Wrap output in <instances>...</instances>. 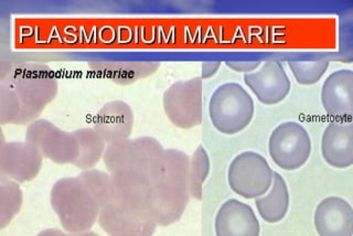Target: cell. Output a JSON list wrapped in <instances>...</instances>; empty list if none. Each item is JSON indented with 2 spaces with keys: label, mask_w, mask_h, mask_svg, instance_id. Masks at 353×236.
<instances>
[{
  "label": "cell",
  "mask_w": 353,
  "mask_h": 236,
  "mask_svg": "<svg viewBox=\"0 0 353 236\" xmlns=\"http://www.w3.org/2000/svg\"><path fill=\"white\" fill-rule=\"evenodd\" d=\"M14 92L22 106L19 125L38 121L44 108L58 95L59 82L54 72L42 63H23L14 66L8 77L1 80Z\"/></svg>",
  "instance_id": "cell-1"
},
{
  "label": "cell",
  "mask_w": 353,
  "mask_h": 236,
  "mask_svg": "<svg viewBox=\"0 0 353 236\" xmlns=\"http://www.w3.org/2000/svg\"><path fill=\"white\" fill-rule=\"evenodd\" d=\"M50 201L61 226L69 233L90 231L99 220L101 206L77 177L55 182Z\"/></svg>",
  "instance_id": "cell-2"
},
{
  "label": "cell",
  "mask_w": 353,
  "mask_h": 236,
  "mask_svg": "<svg viewBox=\"0 0 353 236\" xmlns=\"http://www.w3.org/2000/svg\"><path fill=\"white\" fill-rule=\"evenodd\" d=\"M255 113L253 99L236 82L219 86L209 102V116L213 126L224 135L242 132L251 124Z\"/></svg>",
  "instance_id": "cell-3"
},
{
  "label": "cell",
  "mask_w": 353,
  "mask_h": 236,
  "mask_svg": "<svg viewBox=\"0 0 353 236\" xmlns=\"http://www.w3.org/2000/svg\"><path fill=\"white\" fill-rule=\"evenodd\" d=\"M161 144L152 137H138L110 144L105 149V166L110 173L136 169L150 177L163 158Z\"/></svg>",
  "instance_id": "cell-4"
},
{
  "label": "cell",
  "mask_w": 353,
  "mask_h": 236,
  "mask_svg": "<svg viewBox=\"0 0 353 236\" xmlns=\"http://www.w3.org/2000/svg\"><path fill=\"white\" fill-rule=\"evenodd\" d=\"M274 171L262 155L244 151L232 160L228 181L233 193L244 199H257L272 187Z\"/></svg>",
  "instance_id": "cell-5"
},
{
  "label": "cell",
  "mask_w": 353,
  "mask_h": 236,
  "mask_svg": "<svg viewBox=\"0 0 353 236\" xmlns=\"http://www.w3.org/2000/svg\"><path fill=\"white\" fill-rule=\"evenodd\" d=\"M163 110L174 126L190 129L201 125L203 117V82L201 77L178 81L163 97Z\"/></svg>",
  "instance_id": "cell-6"
},
{
  "label": "cell",
  "mask_w": 353,
  "mask_h": 236,
  "mask_svg": "<svg viewBox=\"0 0 353 236\" xmlns=\"http://www.w3.org/2000/svg\"><path fill=\"white\" fill-rule=\"evenodd\" d=\"M270 158L283 170H297L312 154V139L306 129L296 121L281 124L270 134Z\"/></svg>",
  "instance_id": "cell-7"
},
{
  "label": "cell",
  "mask_w": 353,
  "mask_h": 236,
  "mask_svg": "<svg viewBox=\"0 0 353 236\" xmlns=\"http://www.w3.org/2000/svg\"><path fill=\"white\" fill-rule=\"evenodd\" d=\"M26 141L34 146L44 158L59 165H74L79 157L74 134L64 132L46 119H38L28 126Z\"/></svg>",
  "instance_id": "cell-8"
},
{
  "label": "cell",
  "mask_w": 353,
  "mask_h": 236,
  "mask_svg": "<svg viewBox=\"0 0 353 236\" xmlns=\"http://www.w3.org/2000/svg\"><path fill=\"white\" fill-rule=\"evenodd\" d=\"M112 202L121 209L148 217L152 184L146 173L136 169L110 173Z\"/></svg>",
  "instance_id": "cell-9"
},
{
  "label": "cell",
  "mask_w": 353,
  "mask_h": 236,
  "mask_svg": "<svg viewBox=\"0 0 353 236\" xmlns=\"http://www.w3.org/2000/svg\"><path fill=\"white\" fill-rule=\"evenodd\" d=\"M43 158L41 153L27 141H3L0 148L1 180H11L17 184L31 181L41 170Z\"/></svg>",
  "instance_id": "cell-10"
},
{
  "label": "cell",
  "mask_w": 353,
  "mask_h": 236,
  "mask_svg": "<svg viewBox=\"0 0 353 236\" xmlns=\"http://www.w3.org/2000/svg\"><path fill=\"white\" fill-rule=\"evenodd\" d=\"M243 80L259 102L265 105L279 104L292 90L290 77L279 61L265 62L256 71L244 75Z\"/></svg>",
  "instance_id": "cell-11"
},
{
  "label": "cell",
  "mask_w": 353,
  "mask_h": 236,
  "mask_svg": "<svg viewBox=\"0 0 353 236\" xmlns=\"http://www.w3.org/2000/svg\"><path fill=\"white\" fill-rule=\"evenodd\" d=\"M321 103L334 121L351 123L353 113V71L341 69L331 73L321 88Z\"/></svg>",
  "instance_id": "cell-12"
},
{
  "label": "cell",
  "mask_w": 353,
  "mask_h": 236,
  "mask_svg": "<svg viewBox=\"0 0 353 236\" xmlns=\"http://www.w3.org/2000/svg\"><path fill=\"white\" fill-rule=\"evenodd\" d=\"M214 228L216 236H259L261 233L254 210L236 199H230L221 206Z\"/></svg>",
  "instance_id": "cell-13"
},
{
  "label": "cell",
  "mask_w": 353,
  "mask_h": 236,
  "mask_svg": "<svg viewBox=\"0 0 353 236\" xmlns=\"http://www.w3.org/2000/svg\"><path fill=\"white\" fill-rule=\"evenodd\" d=\"M134 127V112L124 101L106 103L94 121V130L106 145L130 139Z\"/></svg>",
  "instance_id": "cell-14"
},
{
  "label": "cell",
  "mask_w": 353,
  "mask_h": 236,
  "mask_svg": "<svg viewBox=\"0 0 353 236\" xmlns=\"http://www.w3.org/2000/svg\"><path fill=\"white\" fill-rule=\"evenodd\" d=\"M314 226L319 236H352V206L339 197L323 199L314 211Z\"/></svg>",
  "instance_id": "cell-15"
},
{
  "label": "cell",
  "mask_w": 353,
  "mask_h": 236,
  "mask_svg": "<svg viewBox=\"0 0 353 236\" xmlns=\"http://www.w3.org/2000/svg\"><path fill=\"white\" fill-rule=\"evenodd\" d=\"M190 199L189 190L152 184L148 215L157 226H168L178 222L187 209Z\"/></svg>",
  "instance_id": "cell-16"
},
{
  "label": "cell",
  "mask_w": 353,
  "mask_h": 236,
  "mask_svg": "<svg viewBox=\"0 0 353 236\" xmlns=\"http://www.w3.org/2000/svg\"><path fill=\"white\" fill-rule=\"evenodd\" d=\"M323 159L331 167L345 169L353 165V125L331 121L321 139Z\"/></svg>",
  "instance_id": "cell-17"
},
{
  "label": "cell",
  "mask_w": 353,
  "mask_h": 236,
  "mask_svg": "<svg viewBox=\"0 0 353 236\" xmlns=\"http://www.w3.org/2000/svg\"><path fill=\"white\" fill-rule=\"evenodd\" d=\"M99 223L108 236L119 234L152 236L157 228V224L150 217L121 209L114 202L106 204L101 209Z\"/></svg>",
  "instance_id": "cell-18"
},
{
  "label": "cell",
  "mask_w": 353,
  "mask_h": 236,
  "mask_svg": "<svg viewBox=\"0 0 353 236\" xmlns=\"http://www.w3.org/2000/svg\"><path fill=\"white\" fill-rule=\"evenodd\" d=\"M189 168L190 157L185 153L176 149H165L159 165L149 179L152 184L189 190Z\"/></svg>",
  "instance_id": "cell-19"
},
{
  "label": "cell",
  "mask_w": 353,
  "mask_h": 236,
  "mask_svg": "<svg viewBox=\"0 0 353 236\" xmlns=\"http://www.w3.org/2000/svg\"><path fill=\"white\" fill-rule=\"evenodd\" d=\"M255 200L257 211L265 222H281L290 208V193L284 178L279 173H274L273 184L268 193Z\"/></svg>",
  "instance_id": "cell-20"
},
{
  "label": "cell",
  "mask_w": 353,
  "mask_h": 236,
  "mask_svg": "<svg viewBox=\"0 0 353 236\" xmlns=\"http://www.w3.org/2000/svg\"><path fill=\"white\" fill-rule=\"evenodd\" d=\"M73 134L79 143V157L73 166L84 171L90 170L102 159L106 144L92 128L77 129Z\"/></svg>",
  "instance_id": "cell-21"
},
{
  "label": "cell",
  "mask_w": 353,
  "mask_h": 236,
  "mask_svg": "<svg viewBox=\"0 0 353 236\" xmlns=\"http://www.w3.org/2000/svg\"><path fill=\"white\" fill-rule=\"evenodd\" d=\"M22 206V191L18 184L11 180H1L0 184V226L6 228Z\"/></svg>",
  "instance_id": "cell-22"
},
{
  "label": "cell",
  "mask_w": 353,
  "mask_h": 236,
  "mask_svg": "<svg viewBox=\"0 0 353 236\" xmlns=\"http://www.w3.org/2000/svg\"><path fill=\"white\" fill-rule=\"evenodd\" d=\"M210 158L207 150L199 146L192 157H190V168H189V191L190 197L201 200L202 188L210 173Z\"/></svg>",
  "instance_id": "cell-23"
},
{
  "label": "cell",
  "mask_w": 353,
  "mask_h": 236,
  "mask_svg": "<svg viewBox=\"0 0 353 236\" xmlns=\"http://www.w3.org/2000/svg\"><path fill=\"white\" fill-rule=\"evenodd\" d=\"M85 187L90 190L94 199L102 209L103 206L112 202V188H110V173L97 169L83 171L77 177Z\"/></svg>",
  "instance_id": "cell-24"
},
{
  "label": "cell",
  "mask_w": 353,
  "mask_h": 236,
  "mask_svg": "<svg viewBox=\"0 0 353 236\" xmlns=\"http://www.w3.org/2000/svg\"><path fill=\"white\" fill-rule=\"evenodd\" d=\"M296 82L301 86H310L321 80L328 70V61H309V62H290L288 63Z\"/></svg>",
  "instance_id": "cell-25"
},
{
  "label": "cell",
  "mask_w": 353,
  "mask_h": 236,
  "mask_svg": "<svg viewBox=\"0 0 353 236\" xmlns=\"http://www.w3.org/2000/svg\"><path fill=\"white\" fill-rule=\"evenodd\" d=\"M21 114L22 106L14 92L0 83V124L19 125Z\"/></svg>",
  "instance_id": "cell-26"
},
{
  "label": "cell",
  "mask_w": 353,
  "mask_h": 236,
  "mask_svg": "<svg viewBox=\"0 0 353 236\" xmlns=\"http://www.w3.org/2000/svg\"><path fill=\"white\" fill-rule=\"evenodd\" d=\"M226 66L233 71L239 72V73H244L248 75L252 72L256 71L261 66V62H243V61H232V62H226Z\"/></svg>",
  "instance_id": "cell-27"
},
{
  "label": "cell",
  "mask_w": 353,
  "mask_h": 236,
  "mask_svg": "<svg viewBox=\"0 0 353 236\" xmlns=\"http://www.w3.org/2000/svg\"><path fill=\"white\" fill-rule=\"evenodd\" d=\"M221 68L220 62H209V63L202 64V80H207L210 77H212L215 75V73L219 71Z\"/></svg>",
  "instance_id": "cell-28"
},
{
  "label": "cell",
  "mask_w": 353,
  "mask_h": 236,
  "mask_svg": "<svg viewBox=\"0 0 353 236\" xmlns=\"http://www.w3.org/2000/svg\"><path fill=\"white\" fill-rule=\"evenodd\" d=\"M38 236H69V234L64 233L58 228H47V230L40 232Z\"/></svg>",
  "instance_id": "cell-29"
},
{
  "label": "cell",
  "mask_w": 353,
  "mask_h": 236,
  "mask_svg": "<svg viewBox=\"0 0 353 236\" xmlns=\"http://www.w3.org/2000/svg\"><path fill=\"white\" fill-rule=\"evenodd\" d=\"M69 236H99V234L95 233V232L92 231H86L82 232V233H74V234H69Z\"/></svg>",
  "instance_id": "cell-30"
},
{
  "label": "cell",
  "mask_w": 353,
  "mask_h": 236,
  "mask_svg": "<svg viewBox=\"0 0 353 236\" xmlns=\"http://www.w3.org/2000/svg\"><path fill=\"white\" fill-rule=\"evenodd\" d=\"M112 236H143V235H139V234H119V235H112Z\"/></svg>",
  "instance_id": "cell-31"
}]
</instances>
